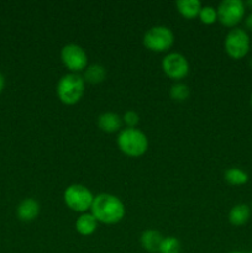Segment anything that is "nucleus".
<instances>
[{
  "instance_id": "obj_13",
  "label": "nucleus",
  "mask_w": 252,
  "mask_h": 253,
  "mask_svg": "<svg viewBox=\"0 0 252 253\" xmlns=\"http://www.w3.org/2000/svg\"><path fill=\"white\" fill-rule=\"evenodd\" d=\"M251 216V208L247 204L240 203L234 205L229 211V222L232 226H244Z\"/></svg>"
},
{
  "instance_id": "obj_7",
  "label": "nucleus",
  "mask_w": 252,
  "mask_h": 253,
  "mask_svg": "<svg viewBox=\"0 0 252 253\" xmlns=\"http://www.w3.org/2000/svg\"><path fill=\"white\" fill-rule=\"evenodd\" d=\"M217 21L226 27H236L244 20L246 6L242 0H222L216 7Z\"/></svg>"
},
{
  "instance_id": "obj_11",
  "label": "nucleus",
  "mask_w": 252,
  "mask_h": 253,
  "mask_svg": "<svg viewBox=\"0 0 252 253\" xmlns=\"http://www.w3.org/2000/svg\"><path fill=\"white\" fill-rule=\"evenodd\" d=\"M98 126L103 132H120L123 126V118L113 111H105L98 116Z\"/></svg>"
},
{
  "instance_id": "obj_27",
  "label": "nucleus",
  "mask_w": 252,
  "mask_h": 253,
  "mask_svg": "<svg viewBox=\"0 0 252 253\" xmlns=\"http://www.w3.org/2000/svg\"><path fill=\"white\" fill-rule=\"evenodd\" d=\"M250 208H251V214H252V203H251V207H250Z\"/></svg>"
},
{
  "instance_id": "obj_29",
  "label": "nucleus",
  "mask_w": 252,
  "mask_h": 253,
  "mask_svg": "<svg viewBox=\"0 0 252 253\" xmlns=\"http://www.w3.org/2000/svg\"><path fill=\"white\" fill-rule=\"evenodd\" d=\"M250 253H252V250H251V251H250Z\"/></svg>"
},
{
  "instance_id": "obj_8",
  "label": "nucleus",
  "mask_w": 252,
  "mask_h": 253,
  "mask_svg": "<svg viewBox=\"0 0 252 253\" xmlns=\"http://www.w3.org/2000/svg\"><path fill=\"white\" fill-rule=\"evenodd\" d=\"M61 61L71 73H79L88 67V54L77 43H67L61 49Z\"/></svg>"
},
{
  "instance_id": "obj_1",
  "label": "nucleus",
  "mask_w": 252,
  "mask_h": 253,
  "mask_svg": "<svg viewBox=\"0 0 252 253\" xmlns=\"http://www.w3.org/2000/svg\"><path fill=\"white\" fill-rule=\"evenodd\" d=\"M90 212L96 221L106 225H114L120 222L125 217L126 208L123 200L114 194L100 193L94 197Z\"/></svg>"
},
{
  "instance_id": "obj_25",
  "label": "nucleus",
  "mask_w": 252,
  "mask_h": 253,
  "mask_svg": "<svg viewBox=\"0 0 252 253\" xmlns=\"http://www.w3.org/2000/svg\"><path fill=\"white\" fill-rule=\"evenodd\" d=\"M250 104H251V106H252V93H251V95H250Z\"/></svg>"
},
{
  "instance_id": "obj_18",
  "label": "nucleus",
  "mask_w": 252,
  "mask_h": 253,
  "mask_svg": "<svg viewBox=\"0 0 252 253\" xmlns=\"http://www.w3.org/2000/svg\"><path fill=\"white\" fill-rule=\"evenodd\" d=\"M170 98L174 101H185L190 95L189 86L182 82H175L169 89Z\"/></svg>"
},
{
  "instance_id": "obj_21",
  "label": "nucleus",
  "mask_w": 252,
  "mask_h": 253,
  "mask_svg": "<svg viewBox=\"0 0 252 253\" xmlns=\"http://www.w3.org/2000/svg\"><path fill=\"white\" fill-rule=\"evenodd\" d=\"M140 121V116L136 111L127 110L123 116V123L125 124L126 127H136Z\"/></svg>"
},
{
  "instance_id": "obj_10",
  "label": "nucleus",
  "mask_w": 252,
  "mask_h": 253,
  "mask_svg": "<svg viewBox=\"0 0 252 253\" xmlns=\"http://www.w3.org/2000/svg\"><path fill=\"white\" fill-rule=\"evenodd\" d=\"M40 214V203L34 198H25L17 205L16 215L19 220L30 222L36 219Z\"/></svg>"
},
{
  "instance_id": "obj_16",
  "label": "nucleus",
  "mask_w": 252,
  "mask_h": 253,
  "mask_svg": "<svg viewBox=\"0 0 252 253\" xmlns=\"http://www.w3.org/2000/svg\"><path fill=\"white\" fill-rule=\"evenodd\" d=\"M106 78V68L103 64L93 63L83 71V79L85 83L99 84Z\"/></svg>"
},
{
  "instance_id": "obj_9",
  "label": "nucleus",
  "mask_w": 252,
  "mask_h": 253,
  "mask_svg": "<svg viewBox=\"0 0 252 253\" xmlns=\"http://www.w3.org/2000/svg\"><path fill=\"white\" fill-rule=\"evenodd\" d=\"M161 67L166 76L175 82H179L185 78L190 71L187 57L183 56L179 52H169L166 54L161 62Z\"/></svg>"
},
{
  "instance_id": "obj_14",
  "label": "nucleus",
  "mask_w": 252,
  "mask_h": 253,
  "mask_svg": "<svg viewBox=\"0 0 252 253\" xmlns=\"http://www.w3.org/2000/svg\"><path fill=\"white\" fill-rule=\"evenodd\" d=\"M98 224L95 217L91 215V212H83L79 215L76 221V230L82 236H90L98 229Z\"/></svg>"
},
{
  "instance_id": "obj_20",
  "label": "nucleus",
  "mask_w": 252,
  "mask_h": 253,
  "mask_svg": "<svg viewBox=\"0 0 252 253\" xmlns=\"http://www.w3.org/2000/svg\"><path fill=\"white\" fill-rule=\"evenodd\" d=\"M180 241L174 236H167L163 239L161 244L160 253H179L180 252Z\"/></svg>"
},
{
  "instance_id": "obj_15",
  "label": "nucleus",
  "mask_w": 252,
  "mask_h": 253,
  "mask_svg": "<svg viewBox=\"0 0 252 253\" xmlns=\"http://www.w3.org/2000/svg\"><path fill=\"white\" fill-rule=\"evenodd\" d=\"M178 12L185 19H194L199 15L202 4L199 0H178L175 1Z\"/></svg>"
},
{
  "instance_id": "obj_23",
  "label": "nucleus",
  "mask_w": 252,
  "mask_h": 253,
  "mask_svg": "<svg viewBox=\"0 0 252 253\" xmlns=\"http://www.w3.org/2000/svg\"><path fill=\"white\" fill-rule=\"evenodd\" d=\"M4 88H5V77L0 73V93L4 90Z\"/></svg>"
},
{
  "instance_id": "obj_24",
  "label": "nucleus",
  "mask_w": 252,
  "mask_h": 253,
  "mask_svg": "<svg viewBox=\"0 0 252 253\" xmlns=\"http://www.w3.org/2000/svg\"><path fill=\"white\" fill-rule=\"evenodd\" d=\"M245 6L249 7L250 10H252V0H247V1H245Z\"/></svg>"
},
{
  "instance_id": "obj_19",
  "label": "nucleus",
  "mask_w": 252,
  "mask_h": 253,
  "mask_svg": "<svg viewBox=\"0 0 252 253\" xmlns=\"http://www.w3.org/2000/svg\"><path fill=\"white\" fill-rule=\"evenodd\" d=\"M200 21L205 25H212L217 21V11L216 7L211 6V5H205L200 9L199 15H198Z\"/></svg>"
},
{
  "instance_id": "obj_22",
  "label": "nucleus",
  "mask_w": 252,
  "mask_h": 253,
  "mask_svg": "<svg viewBox=\"0 0 252 253\" xmlns=\"http://www.w3.org/2000/svg\"><path fill=\"white\" fill-rule=\"evenodd\" d=\"M245 27H246V30L252 32V11L245 17Z\"/></svg>"
},
{
  "instance_id": "obj_12",
  "label": "nucleus",
  "mask_w": 252,
  "mask_h": 253,
  "mask_svg": "<svg viewBox=\"0 0 252 253\" xmlns=\"http://www.w3.org/2000/svg\"><path fill=\"white\" fill-rule=\"evenodd\" d=\"M163 239H165V236H163L160 231L150 229L145 230V231L141 234L140 242L143 250H146V251L150 253H156L160 252L161 244H162Z\"/></svg>"
},
{
  "instance_id": "obj_2",
  "label": "nucleus",
  "mask_w": 252,
  "mask_h": 253,
  "mask_svg": "<svg viewBox=\"0 0 252 253\" xmlns=\"http://www.w3.org/2000/svg\"><path fill=\"white\" fill-rule=\"evenodd\" d=\"M85 91V81L79 73H66L59 78L56 86V93L59 100L66 105L78 103Z\"/></svg>"
},
{
  "instance_id": "obj_6",
  "label": "nucleus",
  "mask_w": 252,
  "mask_h": 253,
  "mask_svg": "<svg viewBox=\"0 0 252 253\" xmlns=\"http://www.w3.org/2000/svg\"><path fill=\"white\" fill-rule=\"evenodd\" d=\"M224 48L227 56L232 59H241L249 53L251 48V40L246 30L234 27L226 34L224 40Z\"/></svg>"
},
{
  "instance_id": "obj_5",
  "label": "nucleus",
  "mask_w": 252,
  "mask_h": 253,
  "mask_svg": "<svg viewBox=\"0 0 252 253\" xmlns=\"http://www.w3.org/2000/svg\"><path fill=\"white\" fill-rule=\"evenodd\" d=\"M95 195L88 187L83 184H71L63 193V200L67 208L76 212H88Z\"/></svg>"
},
{
  "instance_id": "obj_17",
  "label": "nucleus",
  "mask_w": 252,
  "mask_h": 253,
  "mask_svg": "<svg viewBox=\"0 0 252 253\" xmlns=\"http://www.w3.org/2000/svg\"><path fill=\"white\" fill-rule=\"evenodd\" d=\"M224 178L230 185H244L249 182V174L239 167H231L225 170Z\"/></svg>"
},
{
  "instance_id": "obj_3",
  "label": "nucleus",
  "mask_w": 252,
  "mask_h": 253,
  "mask_svg": "<svg viewBox=\"0 0 252 253\" xmlns=\"http://www.w3.org/2000/svg\"><path fill=\"white\" fill-rule=\"evenodd\" d=\"M118 147L128 157H141L148 148V138L143 131L136 127L121 128L116 138Z\"/></svg>"
},
{
  "instance_id": "obj_4",
  "label": "nucleus",
  "mask_w": 252,
  "mask_h": 253,
  "mask_svg": "<svg viewBox=\"0 0 252 253\" xmlns=\"http://www.w3.org/2000/svg\"><path fill=\"white\" fill-rule=\"evenodd\" d=\"M143 46L152 52H167L174 43V32L165 25L150 27L143 35Z\"/></svg>"
},
{
  "instance_id": "obj_26",
  "label": "nucleus",
  "mask_w": 252,
  "mask_h": 253,
  "mask_svg": "<svg viewBox=\"0 0 252 253\" xmlns=\"http://www.w3.org/2000/svg\"><path fill=\"white\" fill-rule=\"evenodd\" d=\"M229 253H244V252H241V251H231V252H229Z\"/></svg>"
},
{
  "instance_id": "obj_28",
  "label": "nucleus",
  "mask_w": 252,
  "mask_h": 253,
  "mask_svg": "<svg viewBox=\"0 0 252 253\" xmlns=\"http://www.w3.org/2000/svg\"><path fill=\"white\" fill-rule=\"evenodd\" d=\"M251 48H252V42H251Z\"/></svg>"
}]
</instances>
